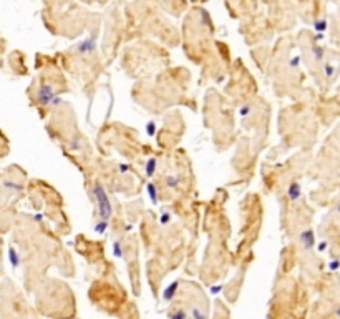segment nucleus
<instances>
[{"mask_svg":"<svg viewBox=\"0 0 340 319\" xmlns=\"http://www.w3.org/2000/svg\"><path fill=\"white\" fill-rule=\"evenodd\" d=\"M93 193H95V198H96V203H98V214H100V218L108 221V219L111 218V214H113L111 203L108 200V195L105 193V190H103L101 184H95Z\"/></svg>","mask_w":340,"mask_h":319,"instance_id":"f257e3e1","label":"nucleus"},{"mask_svg":"<svg viewBox=\"0 0 340 319\" xmlns=\"http://www.w3.org/2000/svg\"><path fill=\"white\" fill-rule=\"evenodd\" d=\"M53 96H55V93H53V90H51V86H48V85H43L42 88H40L38 95H37L38 102L42 103V105H48V103H51Z\"/></svg>","mask_w":340,"mask_h":319,"instance_id":"f03ea898","label":"nucleus"},{"mask_svg":"<svg viewBox=\"0 0 340 319\" xmlns=\"http://www.w3.org/2000/svg\"><path fill=\"white\" fill-rule=\"evenodd\" d=\"M287 196H289L290 201H297L299 198H300V184H299L297 181L289 184V188H287Z\"/></svg>","mask_w":340,"mask_h":319,"instance_id":"7ed1b4c3","label":"nucleus"},{"mask_svg":"<svg viewBox=\"0 0 340 319\" xmlns=\"http://www.w3.org/2000/svg\"><path fill=\"white\" fill-rule=\"evenodd\" d=\"M300 241H302V245L305 248H312L314 246V233H312V229H305V231H304V233L300 234Z\"/></svg>","mask_w":340,"mask_h":319,"instance_id":"20e7f679","label":"nucleus"},{"mask_svg":"<svg viewBox=\"0 0 340 319\" xmlns=\"http://www.w3.org/2000/svg\"><path fill=\"white\" fill-rule=\"evenodd\" d=\"M154 171H156V160H154V158H149L148 161H146V170H144V173H146L148 176H153Z\"/></svg>","mask_w":340,"mask_h":319,"instance_id":"39448f33","label":"nucleus"},{"mask_svg":"<svg viewBox=\"0 0 340 319\" xmlns=\"http://www.w3.org/2000/svg\"><path fill=\"white\" fill-rule=\"evenodd\" d=\"M179 181H181V178H179L178 175L166 176V183H168V186H173V188H176V186L179 184Z\"/></svg>","mask_w":340,"mask_h":319,"instance_id":"423d86ee","label":"nucleus"},{"mask_svg":"<svg viewBox=\"0 0 340 319\" xmlns=\"http://www.w3.org/2000/svg\"><path fill=\"white\" fill-rule=\"evenodd\" d=\"M176 288H178V281H176V283H173L171 286H169V288L166 289V291H165V299H166V301H169V299H171L173 296H174Z\"/></svg>","mask_w":340,"mask_h":319,"instance_id":"0eeeda50","label":"nucleus"},{"mask_svg":"<svg viewBox=\"0 0 340 319\" xmlns=\"http://www.w3.org/2000/svg\"><path fill=\"white\" fill-rule=\"evenodd\" d=\"M148 193H149V198L153 203L158 201V191H156V186L154 184H148Z\"/></svg>","mask_w":340,"mask_h":319,"instance_id":"6e6552de","label":"nucleus"},{"mask_svg":"<svg viewBox=\"0 0 340 319\" xmlns=\"http://www.w3.org/2000/svg\"><path fill=\"white\" fill-rule=\"evenodd\" d=\"M106 228H108V221H106V219H101V221L96 224L95 229H96V233H105V229H106Z\"/></svg>","mask_w":340,"mask_h":319,"instance_id":"1a4fd4ad","label":"nucleus"},{"mask_svg":"<svg viewBox=\"0 0 340 319\" xmlns=\"http://www.w3.org/2000/svg\"><path fill=\"white\" fill-rule=\"evenodd\" d=\"M192 316H194V319H206V312H201L199 309H192Z\"/></svg>","mask_w":340,"mask_h":319,"instance_id":"9d476101","label":"nucleus"},{"mask_svg":"<svg viewBox=\"0 0 340 319\" xmlns=\"http://www.w3.org/2000/svg\"><path fill=\"white\" fill-rule=\"evenodd\" d=\"M113 251H115V256H121V243L118 241V243H115L113 245Z\"/></svg>","mask_w":340,"mask_h":319,"instance_id":"9b49d317","label":"nucleus"},{"mask_svg":"<svg viewBox=\"0 0 340 319\" xmlns=\"http://www.w3.org/2000/svg\"><path fill=\"white\" fill-rule=\"evenodd\" d=\"M184 317H186V314L183 311H176V312L171 314V319H184Z\"/></svg>","mask_w":340,"mask_h":319,"instance_id":"f8f14e48","label":"nucleus"},{"mask_svg":"<svg viewBox=\"0 0 340 319\" xmlns=\"http://www.w3.org/2000/svg\"><path fill=\"white\" fill-rule=\"evenodd\" d=\"M154 130H156V123H154V121H149V123H148V135L153 136L154 135Z\"/></svg>","mask_w":340,"mask_h":319,"instance_id":"ddd939ff","label":"nucleus"},{"mask_svg":"<svg viewBox=\"0 0 340 319\" xmlns=\"http://www.w3.org/2000/svg\"><path fill=\"white\" fill-rule=\"evenodd\" d=\"M251 112H252V110H251L249 105H244V107L241 108V115H242V117H247V115H249Z\"/></svg>","mask_w":340,"mask_h":319,"instance_id":"4468645a","label":"nucleus"},{"mask_svg":"<svg viewBox=\"0 0 340 319\" xmlns=\"http://www.w3.org/2000/svg\"><path fill=\"white\" fill-rule=\"evenodd\" d=\"M169 219H171V214H169V213H165V214L161 216V224H168Z\"/></svg>","mask_w":340,"mask_h":319,"instance_id":"2eb2a0df","label":"nucleus"},{"mask_svg":"<svg viewBox=\"0 0 340 319\" xmlns=\"http://www.w3.org/2000/svg\"><path fill=\"white\" fill-rule=\"evenodd\" d=\"M118 168H120V171H123V173H126L128 170H130V166H128V165H123V163H121Z\"/></svg>","mask_w":340,"mask_h":319,"instance_id":"dca6fc26","label":"nucleus"},{"mask_svg":"<svg viewBox=\"0 0 340 319\" xmlns=\"http://www.w3.org/2000/svg\"><path fill=\"white\" fill-rule=\"evenodd\" d=\"M315 27L319 28V30H324L325 28V22H320V24H315Z\"/></svg>","mask_w":340,"mask_h":319,"instance_id":"f3484780","label":"nucleus"},{"mask_svg":"<svg viewBox=\"0 0 340 319\" xmlns=\"http://www.w3.org/2000/svg\"><path fill=\"white\" fill-rule=\"evenodd\" d=\"M290 65H292V67H297V65H299V58H294V60H290Z\"/></svg>","mask_w":340,"mask_h":319,"instance_id":"a211bd4d","label":"nucleus"},{"mask_svg":"<svg viewBox=\"0 0 340 319\" xmlns=\"http://www.w3.org/2000/svg\"><path fill=\"white\" fill-rule=\"evenodd\" d=\"M219 289H221V288H219V286H216V288H213V293H214V294H216V293H218V291H219Z\"/></svg>","mask_w":340,"mask_h":319,"instance_id":"6ab92c4d","label":"nucleus"}]
</instances>
